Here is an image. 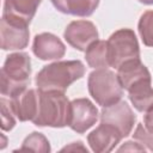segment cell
<instances>
[{
    "label": "cell",
    "mask_w": 153,
    "mask_h": 153,
    "mask_svg": "<svg viewBox=\"0 0 153 153\" xmlns=\"http://www.w3.org/2000/svg\"><path fill=\"white\" fill-rule=\"evenodd\" d=\"M71 103L61 91H39L38 111L32 122L39 127L69 126Z\"/></svg>",
    "instance_id": "1"
},
{
    "label": "cell",
    "mask_w": 153,
    "mask_h": 153,
    "mask_svg": "<svg viewBox=\"0 0 153 153\" xmlns=\"http://www.w3.org/2000/svg\"><path fill=\"white\" fill-rule=\"evenodd\" d=\"M85 73V67L80 61H60L45 66L37 75L36 84L39 91H61Z\"/></svg>",
    "instance_id": "2"
},
{
    "label": "cell",
    "mask_w": 153,
    "mask_h": 153,
    "mask_svg": "<svg viewBox=\"0 0 153 153\" xmlns=\"http://www.w3.org/2000/svg\"><path fill=\"white\" fill-rule=\"evenodd\" d=\"M30 57L25 53L10 55L1 69V93L11 98L24 91L30 81Z\"/></svg>",
    "instance_id": "3"
},
{
    "label": "cell",
    "mask_w": 153,
    "mask_h": 153,
    "mask_svg": "<svg viewBox=\"0 0 153 153\" xmlns=\"http://www.w3.org/2000/svg\"><path fill=\"white\" fill-rule=\"evenodd\" d=\"M122 88L118 76L106 68L97 69L88 76L90 94L102 106L117 103L123 94Z\"/></svg>",
    "instance_id": "4"
},
{
    "label": "cell",
    "mask_w": 153,
    "mask_h": 153,
    "mask_svg": "<svg viewBox=\"0 0 153 153\" xmlns=\"http://www.w3.org/2000/svg\"><path fill=\"white\" fill-rule=\"evenodd\" d=\"M108 44V59L111 67L118 68L127 61L140 60V50L135 33L130 29H121L114 32Z\"/></svg>",
    "instance_id": "5"
},
{
    "label": "cell",
    "mask_w": 153,
    "mask_h": 153,
    "mask_svg": "<svg viewBox=\"0 0 153 153\" xmlns=\"http://www.w3.org/2000/svg\"><path fill=\"white\" fill-rule=\"evenodd\" d=\"M135 121L136 117L126 102L118 100L115 104L103 106L100 112V122L117 129L122 137H126L130 134Z\"/></svg>",
    "instance_id": "6"
},
{
    "label": "cell",
    "mask_w": 153,
    "mask_h": 153,
    "mask_svg": "<svg viewBox=\"0 0 153 153\" xmlns=\"http://www.w3.org/2000/svg\"><path fill=\"white\" fill-rule=\"evenodd\" d=\"M98 118L97 108L87 99L79 98L71 102V120L69 127L79 133H85L88 128H91Z\"/></svg>",
    "instance_id": "7"
},
{
    "label": "cell",
    "mask_w": 153,
    "mask_h": 153,
    "mask_svg": "<svg viewBox=\"0 0 153 153\" xmlns=\"http://www.w3.org/2000/svg\"><path fill=\"white\" fill-rule=\"evenodd\" d=\"M66 41L75 49L86 51L87 48L97 41L98 31L93 23L87 20L72 22L65 30Z\"/></svg>",
    "instance_id": "8"
},
{
    "label": "cell",
    "mask_w": 153,
    "mask_h": 153,
    "mask_svg": "<svg viewBox=\"0 0 153 153\" xmlns=\"http://www.w3.org/2000/svg\"><path fill=\"white\" fill-rule=\"evenodd\" d=\"M29 35L26 24L1 19V48L4 50L25 48L29 43Z\"/></svg>",
    "instance_id": "9"
},
{
    "label": "cell",
    "mask_w": 153,
    "mask_h": 153,
    "mask_svg": "<svg viewBox=\"0 0 153 153\" xmlns=\"http://www.w3.org/2000/svg\"><path fill=\"white\" fill-rule=\"evenodd\" d=\"M121 139L122 135L117 129L103 122H100V124L87 136L92 151L97 153H106L112 151Z\"/></svg>",
    "instance_id": "10"
},
{
    "label": "cell",
    "mask_w": 153,
    "mask_h": 153,
    "mask_svg": "<svg viewBox=\"0 0 153 153\" xmlns=\"http://www.w3.org/2000/svg\"><path fill=\"white\" fill-rule=\"evenodd\" d=\"M41 0H5L2 18L29 25Z\"/></svg>",
    "instance_id": "11"
},
{
    "label": "cell",
    "mask_w": 153,
    "mask_h": 153,
    "mask_svg": "<svg viewBox=\"0 0 153 153\" xmlns=\"http://www.w3.org/2000/svg\"><path fill=\"white\" fill-rule=\"evenodd\" d=\"M33 54L41 60H56L65 55V44L53 33H39L33 39Z\"/></svg>",
    "instance_id": "12"
},
{
    "label": "cell",
    "mask_w": 153,
    "mask_h": 153,
    "mask_svg": "<svg viewBox=\"0 0 153 153\" xmlns=\"http://www.w3.org/2000/svg\"><path fill=\"white\" fill-rule=\"evenodd\" d=\"M11 108L19 121H32L38 111V93L35 90L22 91L12 97Z\"/></svg>",
    "instance_id": "13"
},
{
    "label": "cell",
    "mask_w": 153,
    "mask_h": 153,
    "mask_svg": "<svg viewBox=\"0 0 153 153\" xmlns=\"http://www.w3.org/2000/svg\"><path fill=\"white\" fill-rule=\"evenodd\" d=\"M117 69H118L117 76H118L120 84L127 91L134 84H136L141 80L151 79V74H149L148 69L146 68V66H143L141 63L140 60L127 61L123 65H121Z\"/></svg>",
    "instance_id": "14"
},
{
    "label": "cell",
    "mask_w": 153,
    "mask_h": 153,
    "mask_svg": "<svg viewBox=\"0 0 153 153\" xmlns=\"http://www.w3.org/2000/svg\"><path fill=\"white\" fill-rule=\"evenodd\" d=\"M129 99L137 111H147L153 106V87L151 79L134 84L129 90Z\"/></svg>",
    "instance_id": "15"
},
{
    "label": "cell",
    "mask_w": 153,
    "mask_h": 153,
    "mask_svg": "<svg viewBox=\"0 0 153 153\" xmlns=\"http://www.w3.org/2000/svg\"><path fill=\"white\" fill-rule=\"evenodd\" d=\"M51 2L62 13L87 17L94 12L99 0H51Z\"/></svg>",
    "instance_id": "16"
},
{
    "label": "cell",
    "mask_w": 153,
    "mask_h": 153,
    "mask_svg": "<svg viewBox=\"0 0 153 153\" xmlns=\"http://www.w3.org/2000/svg\"><path fill=\"white\" fill-rule=\"evenodd\" d=\"M85 59L90 67L92 68H106L109 67L108 59V44L104 41L93 42L86 50Z\"/></svg>",
    "instance_id": "17"
},
{
    "label": "cell",
    "mask_w": 153,
    "mask_h": 153,
    "mask_svg": "<svg viewBox=\"0 0 153 153\" xmlns=\"http://www.w3.org/2000/svg\"><path fill=\"white\" fill-rule=\"evenodd\" d=\"M19 152H41V153H47L50 151V146H49V141L47 140V137L41 134V133H32L31 135H29L22 147L18 149Z\"/></svg>",
    "instance_id": "18"
},
{
    "label": "cell",
    "mask_w": 153,
    "mask_h": 153,
    "mask_svg": "<svg viewBox=\"0 0 153 153\" xmlns=\"http://www.w3.org/2000/svg\"><path fill=\"white\" fill-rule=\"evenodd\" d=\"M139 32L147 47H153V11L145 12L139 22Z\"/></svg>",
    "instance_id": "19"
},
{
    "label": "cell",
    "mask_w": 153,
    "mask_h": 153,
    "mask_svg": "<svg viewBox=\"0 0 153 153\" xmlns=\"http://www.w3.org/2000/svg\"><path fill=\"white\" fill-rule=\"evenodd\" d=\"M0 104H1V128L2 130H11L16 124L13 117L14 114L11 108V103L7 102L5 98H1Z\"/></svg>",
    "instance_id": "20"
},
{
    "label": "cell",
    "mask_w": 153,
    "mask_h": 153,
    "mask_svg": "<svg viewBox=\"0 0 153 153\" xmlns=\"http://www.w3.org/2000/svg\"><path fill=\"white\" fill-rule=\"evenodd\" d=\"M134 139L153 151V129H148L142 124H137L134 131Z\"/></svg>",
    "instance_id": "21"
},
{
    "label": "cell",
    "mask_w": 153,
    "mask_h": 153,
    "mask_svg": "<svg viewBox=\"0 0 153 153\" xmlns=\"http://www.w3.org/2000/svg\"><path fill=\"white\" fill-rule=\"evenodd\" d=\"M118 151L120 152H122V151H140V152H142V151H145V147L143 146H140L139 143H133L131 141H128Z\"/></svg>",
    "instance_id": "22"
},
{
    "label": "cell",
    "mask_w": 153,
    "mask_h": 153,
    "mask_svg": "<svg viewBox=\"0 0 153 153\" xmlns=\"http://www.w3.org/2000/svg\"><path fill=\"white\" fill-rule=\"evenodd\" d=\"M145 127L148 128V129H153V106L147 110V114L145 115Z\"/></svg>",
    "instance_id": "23"
},
{
    "label": "cell",
    "mask_w": 153,
    "mask_h": 153,
    "mask_svg": "<svg viewBox=\"0 0 153 153\" xmlns=\"http://www.w3.org/2000/svg\"><path fill=\"white\" fill-rule=\"evenodd\" d=\"M82 151V152H87V149L82 146V143L79 141V142H74V143H72L71 146H68V147H65V148H62V151Z\"/></svg>",
    "instance_id": "24"
},
{
    "label": "cell",
    "mask_w": 153,
    "mask_h": 153,
    "mask_svg": "<svg viewBox=\"0 0 153 153\" xmlns=\"http://www.w3.org/2000/svg\"><path fill=\"white\" fill-rule=\"evenodd\" d=\"M142 4H147V5H153V0H139Z\"/></svg>",
    "instance_id": "25"
}]
</instances>
